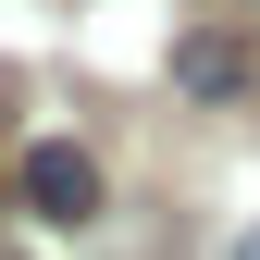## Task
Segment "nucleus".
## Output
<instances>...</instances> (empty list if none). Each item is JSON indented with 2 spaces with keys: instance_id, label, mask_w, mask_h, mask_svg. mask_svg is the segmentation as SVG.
<instances>
[{
  "instance_id": "nucleus-1",
  "label": "nucleus",
  "mask_w": 260,
  "mask_h": 260,
  "mask_svg": "<svg viewBox=\"0 0 260 260\" xmlns=\"http://www.w3.org/2000/svg\"><path fill=\"white\" fill-rule=\"evenodd\" d=\"M13 186H25V211H38V223H87V211H100V161H87L75 137H38Z\"/></svg>"
},
{
  "instance_id": "nucleus-2",
  "label": "nucleus",
  "mask_w": 260,
  "mask_h": 260,
  "mask_svg": "<svg viewBox=\"0 0 260 260\" xmlns=\"http://www.w3.org/2000/svg\"><path fill=\"white\" fill-rule=\"evenodd\" d=\"M174 87L186 100H236V87H260V75H248V50L223 38V25H186L174 38Z\"/></svg>"
},
{
  "instance_id": "nucleus-3",
  "label": "nucleus",
  "mask_w": 260,
  "mask_h": 260,
  "mask_svg": "<svg viewBox=\"0 0 260 260\" xmlns=\"http://www.w3.org/2000/svg\"><path fill=\"white\" fill-rule=\"evenodd\" d=\"M236 260H260V223H248V236H236Z\"/></svg>"
}]
</instances>
